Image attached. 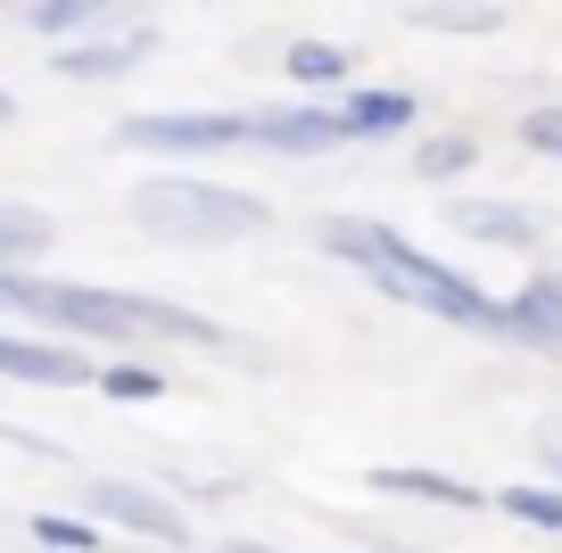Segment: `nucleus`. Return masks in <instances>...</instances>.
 Here are the masks:
<instances>
[{"instance_id":"1","label":"nucleus","mask_w":562,"mask_h":553,"mask_svg":"<svg viewBox=\"0 0 562 553\" xmlns=\"http://www.w3.org/2000/svg\"><path fill=\"white\" fill-rule=\"evenodd\" d=\"M0 314L34 323L42 339H100L116 356L133 347H191V356H224L232 330L215 314L182 306L158 290H100V281H58V273H0Z\"/></svg>"},{"instance_id":"2","label":"nucleus","mask_w":562,"mask_h":553,"mask_svg":"<svg viewBox=\"0 0 562 553\" xmlns=\"http://www.w3.org/2000/svg\"><path fill=\"white\" fill-rule=\"evenodd\" d=\"M315 248H323V257H339V264H356V273H364L381 297H397V306L439 314V323H456V330H488V339H505V297H488L472 273L439 264L430 248L405 240V232L364 224V215H323Z\"/></svg>"},{"instance_id":"3","label":"nucleus","mask_w":562,"mask_h":553,"mask_svg":"<svg viewBox=\"0 0 562 553\" xmlns=\"http://www.w3.org/2000/svg\"><path fill=\"white\" fill-rule=\"evenodd\" d=\"M124 149L149 157H215V149H273V157H331L348 149V124L323 100H281V108H166V116H124Z\"/></svg>"},{"instance_id":"4","label":"nucleus","mask_w":562,"mask_h":553,"mask_svg":"<svg viewBox=\"0 0 562 553\" xmlns=\"http://www.w3.org/2000/svg\"><path fill=\"white\" fill-rule=\"evenodd\" d=\"M133 224L175 248H232V240H257L273 224V207L257 191L207 182V173H149V182H133Z\"/></svg>"},{"instance_id":"5","label":"nucleus","mask_w":562,"mask_h":553,"mask_svg":"<svg viewBox=\"0 0 562 553\" xmlns=\"http://www.w3.org/2000/svg\"><path fill=\"white\" fill-rule=\"evenodd\" d=\"M83 520H91V529H124V537H140V545L191 553V520H182V504L158 496V487H140V479H83Z\"/></svg>"},{"instance_id":"6","label":"nucleus","mask_w":562,"mask_h":553,"mask_svg":"<svg viewBox=\"0 0 562 553\" xmlns=\"http://www.w3.org/2000/svg\"><path fill=\"white\" fill-rule=\"evenodd\" d=\"M149 58H158V34H149V25H108V34H91V42H58L50 67L67 75V83H124V75L149 67Z\"/></svg>"},{"instance_id":"7","label":"nucleus","mask_w":562,"mask_h":553,"mask_svg":"<svg viewBox=\"0 0 562 553\" xmlns=\"http://www.w3.org/2000/svg\"><path fill=\"white\" fill-rule=\"evenodd\" d=\"M100 363L67 339H42V330H0V381H25V388H91Z\"/></svg>"},{"instance_id":"8","label":"nucleus","mask_w":562,"mask_h":553,"mask_svg":"<svg viewBox=\"0 0 562 553\" xmlns=\"http://www.w3.org/2000/svg\"><path fill=\"white\" fill-rule=\"evenodd\" d=\"M372 496H405V504H439V512H488V487L456 479V471H430V463H372Z\"/></svg>"},{"instance_id":"9","label":"nucleus","mask_w":562,"mask_h":553,"mask_svg":"<svg viewBox=\"0 0 562 553\" xmlns=\"http://www.w3.org/2000/svg\"><path fill=\"white\" fill-rule=\"evenodd\" d=\"M505 339L538 347V356H562V273H529L505 297Z\"/></svg>"},{"instance_id":"10","label":"nucleus","mask_w":562,"mask_h":553,"mask_svg":"<svg viewBox=\"0 0 562 553\" xmlns=\"http://www.w3.org/2000/svg\"><path fill=\"white\" fill-rule=\"evenodd\" d=\"M447 232H463V240L480 248H538V224H529L521 199H447Z\"/></svg>"},{"instance_id":"11","label":"nucleus","mask_w":562,"mask_h":553,"mask_svg":"<svg viewBox=\"0 0 562 553\" xmlns=\"http://www.w3.org/2000/svg\"><path fill=\"white\" fill-rule=\"evenodd\" d=\"M281 75L299 83V100H315V91H348V75H356V50H339V42H290L281 50Z\"/></svg>"},{"instance_id":"12","label":"nucleus","mask_w":562,"mask_h":553,"mask_svg":"<svg viewBox=\"0 0 562 553\" xmlns=\"http://www.w3.org/2000/svg\"><path fill=\"white\" fill-rule=\"evenodd\" d=\"M339 124L348 140H389L414 124V91H339Z\"/></svg>"},{"instance_id":"13","label":"nucleus","mask_w":562,"mask_h":553,"mask_svg":"<svg viewBox=\"0 0 562 553\" xmlns=\"http://www.w3.org/2000/svg\"><path fill=\"white\" fill-rule=\"evenodd\" d=\"M58 224L42 207H9L0 199V273H34V257H50Z\"/></svg>"},{"instance_id":"14","label":"nucleus","mask_w":562,"mask_h":553,"mask_svg":"<svg viewBox=\"0 0 562 553\" xmlns=\"http://www.w3.org/2000/svg\"><path fill=\"white\" fill-rule=\"evenodd\" d=\"M108 9L116 0H25V25L42 42H75V34H108Z\"/></svg>"},{"instance_id":"15","label":"nucleus","mask_w":562,"mask_h":553,"mask_svg":"<svg viewBox=\"0 0 562 553\" xmlns=\"http://www.w3.org/2000/svg\"><path fill=\"white\" fill-rule=\"evenodd\" d=\"M91 388H100L108 405H158L166 372H158V363H140V356H108L100 372H91Z\"/></svg>"},{"instance_id":"16","label":"nucleus","mask_w":562,"mask_h":553,"mask_svg":"<svg viewBox=\"0 0 562 553\" xmlns=\"http://www.w3.org/2000/svg\"><path fill=\"white\" fill-rule=\"evenodd\" d=\"M422 34H496L505 25V0H414Z\"/></svg>"},{"instance_id":"17","label":"nucleus","mask_w":562,"mask_h":553,"mask_svg":"<svg viewBox=\"0 0 562 553\" xmlns=\"http://www.w3.org/2000/svg\"><path fill=\"white\" fill-rule=\"evenodd\" d=\"M488 504L505 520H521V529H546V537H562V496L546 479H521V487H488Z\"/></svg>"},{"instance_id":"18","label":"nucleus","mask_w":562,"mask_h":553,"mask_svg":"<svg viewBox=\"0 0 562 553\" xmlns=\"http://www.w3.org/2000/svg\"><path fill=\"white\" fill-rule=\"evenodd\" d=\"M480 166V140L472 133H430L414 140V182H456V173Z\"/></svg>"},{"instance_id":"19","label":"nucleus","mask_w":562,"mask_h":553,"mask_svg":"<svg viewBox=\"0 0 562 553\" xmlns=\"http://www.w3.org/2000/svg\"><path fill=\"white\" fill-rule=\"evenodd\" d=\"M34 545H50V553H108V529H91L83 512H34Z\"/></svg>"},{"instance_id":"20","label":"nucleus","mask_w":562,"mask_h":553,"mask_svg":"<svg viewBox=\"0 0 562 553\" xmlns=\"http://www.w3.org/2000/svg\"><path fill=\"white\" fill-rule=\"evenodd\" d=\"M513 140H521L529 157H546V166H562V100H538V108H521Z\"/></svg>"},{"instance_id":"21","label":"nucleus","mask_w":562,"mask_h":553,"mask_svg":"<svg viewBox=\"0 0 562 553\" xmlns=\"http://www.w3.org/2000/svg\"><path fill=\"white\" fill-rule=\"evenodd\" d=\"M538 463H546V487L562 496V430H546V438H538Z\"/></svg>"},{"instance_id":"22","label":"nucleus","mask_w":562,"mask_h":553,"mask_svg":"<svg viewBox=\"0 0 562 553\" xmlns=\"http://www.w3.org/2000/svg\"><path fill=\"white\" fill-rule=\"evenodd\" d=\"M215 553H281V545H265V537H232V545H215Z\"/></svg>"},{"instance_id":"23","label":"nucleus","mask_w":562,"mask_h":553,"mask_svg":"<svg viewBox=\"0 0 562 553\" xmlns=\"http://www.w3.org/2000/svg\"><path fill=\"white\" fill-rule=\"evenodd\" d=\"M9 116H18V100H9V91H0V124H9Z\"/></svg>"}]
</instances>
